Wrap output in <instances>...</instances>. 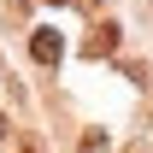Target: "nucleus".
<instances>
[{
    "instance_id": "nucleus-1",
    "label": "nucleus",
    "mask_w": 153,
    "mask_h": 153,
    "mask_svg": "<svg viewBox=\"0 0 153 153\" xmlns=\"http://www.w3.org/2000/svg\"><path fill=\"white\" fill-rule=\"evenodd\" d=\"M30 53H36V65H59L65 59V36L59 30H36L30 36Z\"/></svg>"
},
{
    "instance_id": "nucleus-2",
    "label": "nucleus",
    "mask_w": 153,
    "mask_h": 153,
    "mask_svg": "<svg viewBox=\"0 0 153 153\" xmlns=\"http://www.w3.org/2000/svg\"><path fill=\"white\" fill-rule=\"evenodd\" d=\"M112 47H118V24H94V36H88V47H82V53H112Z\"/></svg>"
},
{
    "instance_id": "nucleus-3",
    "label": "nucleus",
    "mask_w": 153,
    "mask_h": 153,
    "mask_svg": "<svg viewBox=\"0 0 153 153\" xmlns=\"http://www.w3.org/2000/svg\"><path fill=\"white\" fill-rule=\"evenodd\" d=\"M76 6H88V12H100V6H106V0H76Z\"/></svg>"
}]
</instances>
